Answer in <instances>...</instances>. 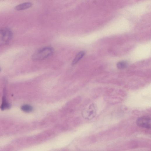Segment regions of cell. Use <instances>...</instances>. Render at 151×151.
<instances>
[{
    "label": "cell",
    "instance_id": "cell-1",
    "mask_svg": "<svg viewBox=\"0 0 151 151\" xmlns=\"http://www.w3.org/2000/svg\"><path fill=\"white\" fill-rule=\"evenodd\" d=\"M54 53L53 48L51 47H45L38 50L32 56L33 60L36 61L45 59L52 56Z\"/></svg>",
    "mask_w": 151,
    "mask_h": 151
},
{
    "label": "cell",
    "instance_id": "cell-2",
    "mask_svg": "<svg viewBox=\"0 0 151 151\" xmlns=\"http://www.w3.org/2000/svg\"><path fill=\"white\" fill-rule=\"evenodd\" d=\"M97 106L94 103H92L85 108L83 110L82 114L85 119L91 120L94 118L96 115Z\"/></svg>",
    "mask_w": 151,
    "mask_h": 151
},
{
    "label": "cell",
    "instance_id": "cell-3",
    "mask_svg": "<svg viewBox=\"0 0 151 151\" xmlns=\"http://www.w3.org/2000/svg\"><path fill=\"white\" fill-rule=\"evenodd\" d=\"M13 34L9 28H4L0 31V45H3L8 43L12 38Z\"/></svg>",
    "mask_w": 151,
    "mask_h": 151
},
{
    "label": "cell",
    "instance_id": "cell-4",
    "mask_svg": "<svg viewBox=\"0 0 151 151\" xmlns=\"http://www.w3.org/2000/svg\"><path fill=\"white\" fill-rule=\"evenodd\" d=\"M137 124L140 127L151 129V118L148 116H143L137 120Z\"/></svg>",
    "mask_w": 151,
    "mask_h": 151
},
{
    "label": "cell",
    "instance_id": "cell-5",
    "mask_svg": "<svg viewBox=\"0 0 151 151\" xmlns=\"http://www.w3.org/2000/svg\"><path fill=\"white\" fill-rule=\"evenodd\" d=\"M33 5L32 3L26 2L20 4L15 7V9L17 11H21L29 9Z\"/></svg>",
    "mask_w": 151,
    "mask_h": 151
},
{
    "label": "cell",
    "instance_id": "cell-6",
    "mask_svg": "<svg viewBox=\"0 0 151 151\" xmlns=\"http://www.w3.org/2000/svg\"><path fill=\"white\" fill-rule=\"evenodd\" d=\"M85 52L81 51L77 55L72 62V65H74L77 64L84 56Z\"/></svg>",
    "mask_w": 151,
    "mask_h": 151
},
{
    "label": "cell",
    "instance_id": "cell-7",
    "mask_svg": "<svg viewBox=\"0 0 151 151\" xmlns=\"http://www.w3.org/2000/svg\"><path fill=\"white\" fill-rule=\"evenodd\" d=\"M127 62L122 61L118 62L117 64V68L120 70H123L126 68L128 66Z\"/></svg>",
    "mask_w": 151,
    "mask_h": 151
},
{
    "label": "cell",
    "instance_id": "cell-8",
    "mask_svg": "<svg viewBox=\"0 0 151 151\" xmlns=\"http://www.w3.org/2000/svg\"><path fill=\"white\" fill-rule=\"evenodd\" d=\"M21 109L24 112L29 113L33 110V108L29 105H24L21 107Z\"/></svg>",
    "mask_w": 151,
    "mask_h": 151
},
{
    "label": "cell",
    "instance_id": "cell-9",
    "mask_svg": "<svg viewBox=\"0 0 151 151\" xmlns=\"http://www.w3.org/2000/svg\"><path fill=\"white\" fill-rule=\"evenodd\" d=\"M10 104L7 102L5 98L4 97L3 99V103L1 107V109L4 110L10 108Z\"/></svg>",
    "mask_w": 151,
    "mask_h": 151
}]
</instances>
